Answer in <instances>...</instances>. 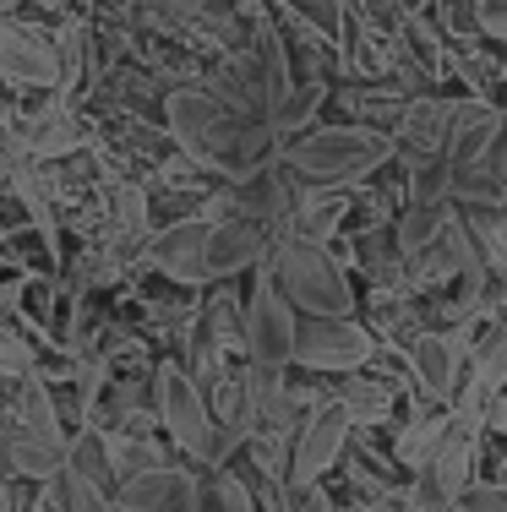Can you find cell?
<instances>
[{
    "instance_id": "cell-23",
    "label": "cell",
    "mask_w": 507,
    "mask_h": 512,
    "mask_svg": "<svg viewBox=\"0 0 507 512\" xmlns=\"http://www.w3.org/2000/svg\"><path fill=\"white\" fill-rule=\"evenodd\" d=\"M317 104H322V88H317V82H306V88H295V93L284 99V109L273 115V137H289V131H300L311 115H317Z\"/></svg>"
},
{
    "instance_id": "cell-7",
    "label": "cell",
    "mask_w": 507,
    "mask_h": 512,
    "mask_svg": "<svg viewBox=\"0 0 507 512\" xmlns=\"http://www.w3.org/2000/svg\"><path fill=\"white\" fill-rule=\"evenodd\" d=\"M349 425H355V414L344 404H322L311 409L306 420L295 425V453H289V480H322V474L338 463L349 442Z\"/></svg>"
},
{
    "instance_id": "cell-24",
    "label": "cell",
    "mask_w": 507,
    "mask_h": 512,
    "mask_svg": "<svg viewBox=\"0 0 507 512\" xmlns=\"http://www.w3.org/2000/svg\"><path fill=\"white\" fill-rule=\"evenodd\" d=\"M142 218H148V202H142V191H137V186H120V191H115V218H110L115 240L137 235V229H142Z\"/></svg>"
},
{
    "instance_id": "cell-2",
    "label": "cell",
    "mask_w": 507,
    "mask_h": 512,
    "mask_svg": "<svg viewBox=\"0 0 507 512\" xmlns=\"http://www.w3.org/2000/svg\"><path fill=\"white\" fill-rule=\"evenodd\" d=\"M393 158V142L377 137L366 126H322L300 131L284 148V164L300 186H355L371 169H382Z\"/></svg>"
},
{
    "instance_id": "cell-8",
    "label": "cell",
    "mask_w": 507,
    "mask_h": 512,
    "mask_svg": "<svg viewBox=\"0 0 507 512\" xmlns=\"http://www.w3.org/2000/svg\"><path fill=\"white\" fill-rule=\"evenodd\" d=\"M464 491H469V436L448 431L437 453L420 463L415 496H409V502H415V512H453Z\"/></svg>"
},
{
    "instance_id": "cell-17",
    "label": "cell",
    "mask_w": 507,
    "mask_h": 512,
    "mask_svg": "<svg viewBox=\"0 0 507 512\" xmlns=\"http://www.w3.org/2000/svg\"><path fill=\"white\" fill-rule=\"evenodd\" d=\"M55 496H60L66 512H120L110 485H99L93 474H82L77 463H66V469L55 474Z\"/></svg>"
},
{
    "instance_id": "cell-5",
    "label": "cell",
    "mask_w": 507,
    "mask_h": 512,
    "mask_svg": "<svg viewBox=\"0 0 507 512\" xmlns=\"http://www.w3.org/2000/svg\"><path fill=\"white\" fill-rule=\"evenodd\" d=\"M153 409H159L164 431L175 436L180 447H186L197 463L213 458V436H219V420H213L208 398H202L197 376L180 371V365H159V376H153Z\"/></svg>"
},
{
    "instance_id": "cell-21",
    "label": "cell",
    "mask_w": 507,
    "mask_h": 512,
    "mask_svg": "<svg viewBox=\"0 0 507 512\" xmlns=\"http://www.w3.org/2000/svg\"><path fill=\"white\" fill-rule=\"evenodd\" d=\"M469 360H475V387L480 393H497L507 382V327L491 322L486 333H480V344L469 349Z\"/></svg>"
},
{
    "instance_id": "cell-28",
    "label": "cell",
    "mask_w": 507,
    "mask_h": 512,
    "mask_svg": "<svg viewBox=\"0 0 507 512\" xmlns=\"http://www.w3.org/2000/svg\"><path fill=\"white\" fill-rule=\"evenodd\" d=\"M453 512H507V485H469Z\"/></svg>"
},
{
    "instance_id": "cell-11",
    "label": "cell",
    "mask_w": 507,
    "mask_h": 512,
    "mask_svg": "<svg viewBox=\"0 0 507 512\" xmlns=\"http://www.w3.org/2000/svg\"><path fill=\"white\" fill-rule=\"evenodd\" d=\"M208 240H213V218H186L169 224L159 240L148 246V262L175 284H208Z\"/></svg>"
},
{
    "instance_id": "cell-30",
    "label": "cell",
    "mask_w": 507,
    "mask_h": 512,
    "mask_svg": "<svg viewBox=\"0 0 507 512\" xmlns=\"http://www.w3.org/2000/svg\"><path fill=\"white\" fill-rule=\"evenodd\" d=\"M295 11H306V17H317V22H333V0H289Z\"/></svg>"
},
{
    "instance_id": "cell-32",
    "label": "cell",
    "mask_w": 507,
    "mask_h": 512,
    "mask_svg": "<svg viewBox=\"0 0 507 512\" xmlns=\"http://www.w3.org/2000/svg\"><path fill=\"white\" fill-rule=\"evenodd\" d=\"M6 164H11V153H6V148H0V169H6Z\"/></svg>"
},
{
    "instance_id": "cell-31",
    "label": "cell",
    "mask_w": 507,
    "mask_h": 512,
    "mask_svg": "<svg viewBox=\"0 0 507 512\" xmlns=\"http://www.w3.org/2000/svg\"><path fill=\"white\" fill-rule=\"evenodd\" d=\"M0 512H11V485L0 480Z\"/></svg>"
},
{
    "instance_id": "cell-27",
    "label": "cell",
    "mask_w": 507,
    "mask_h": 512,
    "mask_svg": "<svg viewBox=\"0 0 507 512\" xmlns=\"http://www.w3.org/2000/svg\"><path fill=\"white\" fill-rule=\"evenodd\" d=\"M0 376H33V349L0 327Z\"/></svg>"
},
{
    "instance_id": "cell-20",
    "label": "cell",
    "mask_w": 507,
    "mask_h": 512,
    "mask_svg": "<svg viewBox=\"0 0 507 512\" xmlns=\"http://www.w3.org/2000/svg\"><path fill=\"white\" fill-rule=\"evenodd\" d=\"M17 414H22V431H39V436H55V442H66V431H60V409H55V393L39 382V376H22Z\"/></svg>"
},
{
    "instance_id": "cell-4",
    "label": "cell",
    "mask_w": 507,
    "mask_h": 512,
    "mask_svg": "<svg viewBox=\"0 0 507 512\" xmlns=\"http://www.w3.org/2000/svg\"><path fill=\"white\" fill-rule=\"evenodd\" d=\"M295 338H300V311L295 300L279 289L273 262L257 267V289L246 300V355H251V376L279 387L284 365H295Z\"/></svg>"
},
{
    "instance_id": "cell-12",
    "label": "cell",
    "mask_w": 507,
    "mask_h": 512,
    "mask_svg": "<svg viewBox=\"0 0 507 512\" xmlns=\"http://www.w3.org/2000/svg\"><path fill=\"white\" fill-rule=\"evenodd\" d=\"M115 502H120V512H191V502H197V480L180 474V469H169V463H159V469L126 474V480L115 485Z\"/></svg>"
},
{
    "instance_id": "cell-22",
    "label": "cell",
    "mask_w": 507,
    "mask_h": 512,
    "mask_svg": "<svg viewBox=\"0 0 507 512\" xmlns=\"http://www.w3.org/2000/svg\"><path fill=\"white\" fill-rule=\"evenodd\" d=\"M191 512H257V507H251V491L235 480V474L213 469L208 480H197V502H191Z\"/></svg>"
},
{
    "instance_id": "cell-26",
    "label": "cell",
    "mask_w": 507,
    "mask_h": 512,
    "mask_svg": "<svg viewBox=\"0 0 507 512\" xmlns=\"http://www.w3.org/2000/svg\"><path fill=\"white\" fill-rule=\"evenodd\" d=\"M284 512H333V502H328V491H322L317 480H289Z\"/></svg>"
},
{
    "instance_id": "cell-1",
    "label": "cell",
    "mask_w": 507,
    "mask_h": 512,
    "mask_svg": "<svg viewBox=\"0 0 507 512\" xmlns=\"http://www.w3.org/2000/svg\"><path fill=\"white\" fill-rule=\"evenodd\" d=\"M164 126L197 164L224 169V175H235V180L257 175V169L268 164V148H273L268 120L240 115L235 104H224L219 93H202V88H175L169 93L164 99Z\"/></svg>"
},
{
    "instance_id": "cell-6",
    "label": "cell",
    "mask_w": 507,
    "mask_h": 512,
    "mask_svg": "<svg viewBox=\"0 0 507 512\" xmlns=\"http://www.w3.org/2000/svg\"><path fill=\"white\" fill-rule=\"evenodd\" d=\"M371 360V333L349 316H300L295 365L306 371H360Z\"/></svg>"
},
{
    "instance_id": "cell-3",
    "label": "cell",
    "mask_w": 507,
    "mask_h": 512,
    "mask_svg": "<svg viewBox=\"0 0 507 512\" xmlns=\"http://www.w3.org/2000/svg\"><path fill=\"white\" fill-rule=\"evenodd\" d=\"M273 278L289 300H295L300 316H349V284L338 273V262L328 256V246L311 235H279L273 240Z\"/></svg>"
},
{
    "instance_id": "cell-29",
    "label": "cell",
    "mask_w": 507,
    "mask_h": 512,
    "mask_svg": "<svg viewBox=\"0 0 507 512\" xmlns=\"http://www.w3.org/2000/svg\"><path fill=\"white\" fill-rule=\"evenodd\" d=\"M0 480H17V447H11V431H0Z\"/></svg>"
},
{
    "instance_id": "cell-14",
    "label": "cell",
    "mask_w": 507,
    "mask_h": 512,
    "mask_svg": "<svg viewBox=\"0 0 507 512\" xmlns=\"http://www.w3.org/2000/svg\"><path fill=\"white\" fill-rule=\"evenodd\" d=\"M82 148V126L77 115L66 109V99H55L44 115H33L28 126H22V142H17V158H60V153H77Z\"/></svg>"
},
{
    "instance_id": "cell-10",
    "label": "cell",
    "mask_w": 507,
    "mask_h": 512,
    "mask_svg": "<svg viewBox=\"0 0 507 512\" xmlns=\"http://www.w3.org/2000/svg\"><path fill=\"white\" fill-rule=\"evenodd\" d=\"M273 256V229L257 218H213V240H208V284L229 273L262 267Z\"/></svg>"
},
{
    "instance_id": "cell-16",
    "label": "cell",
    "mask_w": 507,
    "mask_h": 512,
    "mask_svg": "<svg viewBox=\"0 0 507 512\" xmlns=\"http://www.w3.org/2000/svg\"><path fill=\"white\" fill-rule=\"evenodd\" d=\"M497 126H502V109H491V104H480L475 115L464 120V126H458V137L448 142V164H453V175H464V169H475L480 164V153L491 148V142H497Z\"/></svg>"
},
{
    "instance_id": "cell-15",
    "label": "cell",
    "mask_w": 507,
    "mask_h": 512,
    "mask_svg": "<svg viewBox=\"0 0 507 512\" xmlns=\"http://www.w3.org/2000/svg\"><path fill=\"white\" fill-rule=\"evenodd\" d=\"M453 197H464V202H502L507 197V109H502L497 142L480 153L475 169H464V175H458Z\"/></svg>"
},
{
    "instance_id": "cell-18",
    "label": "cell",
    "mask_w": 507,
    "mask_h": 512,
    "mask_svg": "<svg viewBox=\"0 0 507 512\" xmlns=\"http://www.w3.org/2000/svg\"><path fill=\"white\" fill-rule=\"evenodd\" d=\"M453 229V202H409L404 224H398V246L426 251L431 240H442Z\"/></svg>"
},
{
    "instance_id": "cell-9",
    "label": "cell",
    "mask_w": 507,
    "mask_h": 512,
    "mask_svg": "<svg viewBox=\"0 0 507 512\" xmlns=\"http://www.w3.org/2000/svg\"><path fill=\"white\" fill-rule=\"evenodd\" d=\"M0 77L11 88H60L66 71H60V50L50 39H39L28 28H11L0 17Z\"/></svg>"
},
{
    "instance_id": "cell-13",
    "label": "cell",
    "mask_w": 507,
    "mask_h": 512,
    "mask_svg": "<svg viewBox=\"0 0 507 512\" xmlns=\"http://www.w3.org/2000/svg\"><path fill=\"white\" fill-rule=\"evenodd\" d=\"M464 333H426L415 338V371L431 398H458V371H464Z\"/></svg>"
},
{
    "instance_id": "cell-25",
    "label": "cell",
    "mask_w": 507,
    "mask_h": 512,
    "mask_svg": "<svg viewBox=\"0 0 507 512\" xmlns=\"http://www.w3.org/2000/svg\"><path fill=\"white\" fill-rule=\"evenodd\" d=\"M442 436H448V431H442L437 420H415V425H409V436H398V453H404L409 463H426L442 447Z\"/></svg>"
},
{
    "instance_id": "cell-19",
    "label": "cell",
    "mask_w": 507,
    "mask_h": 512,
    "mask_svg": "<svg viewBox=\"0 0 507 512\" xmlns=\"http://www.w3.org/2000/svg\"><path fill=\"white\" fill-rule=\"evenodd\" d=\"M475 109L480 104H431V109H420V115H415L409 137H415L420 148H431V153H448V142L458 137V126H464Z\"/></svg>"
}]
</instances>
